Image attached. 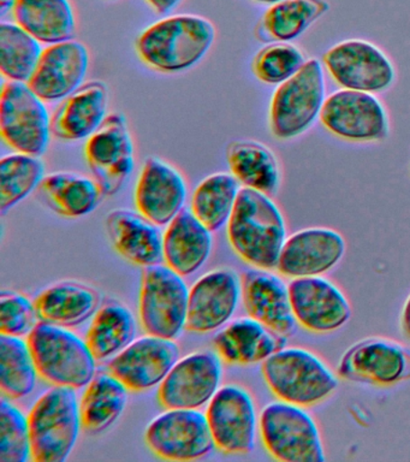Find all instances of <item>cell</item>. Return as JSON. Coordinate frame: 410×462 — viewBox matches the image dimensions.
<instances>
[{
	"instance_id": "1",
	"label": "cell",
	"mask_w": 410,
	"mask_h": 462,
	"mask_svg": "<svg viewBox=\"0 0 410 462\" xmlns=\"http://www.w3.org/2000/svg\"><path fill=\"white\" fill-rule=\"evenodd\" d=\"M233 252L251 266L275 270L287 240L286 220L269 195L241 188L228 224Z\"/></svg>"
},
{
	"instance_id": "2",
	"label": "cell",
	"mask_w": 410,
	"mask_h": 462,
	"mask_svg": "<svg viewBox=\"0 0 410 462\" xmlns=\"http://www.w3.org/2000/svg\"><path fill=\"white\" fill-rule=\"evenodd\" d=\"M214 25L196 14H176L150 25L136 40V52L154 70L179 72L199 63L214 45Z\"/></svg>"
},
{
	"instance_id": "3",
	"label": "cell",
	"mask_w": 410,
	"mask_h": 462,
	"mask_svg": "<svg viewBox=\"0 0 410 462\" xmlns=\"http://www.w3.org/2000/svg\"><path fill=\"white\" fill-rule=\"evenodd\" d=\"M261 374L277 400L308 408L322 403L338 388L337 374L311 350L284 346L261 364Z\"/></svg>"
},
{
	"instance_id": "4",
	"label": "cell",
	"mask_w": 410,
	"mask_h": 462,
	"mask_svg": "<svg viewBox=\"0 0 410 462\" xmlns=\"http://www.w3.org/2000/svg\"><path fill=\"white\" fill-rule=\"evenodd\" d=\"M39 377L52 386L85 388L96 374V360L86 339L68 328L39 321L27 336Z\"/></svg>"
},
{
	"instance_id": "5",
	"label": "cell",
	"mask_w": 410,
	"mask_h": 462,
	"mask_svg": "<svg viewBox=\"0 0 410 462\" xmlns=\"http://www.w3.org/2000/svg\"><path fill=\"white\" fill-rule=\"evenodd\" d=\"M32 460L64 462L73 453L82 430L80 401L75 389L52 386L28 414Z\"/></svg>"
},
{
	"instance_id": "6",
	"label": "cell",
	"mask_w": 410,
	"mask_h": 462,
	"mask_svg": "<svg viewBox=\"0 0 410 462\" xmlns=\"http://www.w3.org/2000/svg\"><path fill=\"white\" fill-rule=\"evenodd\" d=\"M262 446L282 462L326 460L315 419L305 407L277 400L266 404L259 417Z\"/></svg>"
},
{
	"instance_id": "7",
	"label": "cell",
	"mask_w": 410,
	"mask_h": 462,
	"mask_svg": "<svg viewBox=\"0 0 410 462\" xmlns=\"http://www.w3.org/2000/svg\"><path fill=\"white\" fill-rule=\"evenodd\" d=\"M167 263L143 269L139 295V319L146 334L178 338L187 327L189 288Z\"/></svg>"
},
{
	"instance_id": "8",
	"label": "cell",
	"mask_w": 410,
	"mask_h": 462,
	"mask_svg": "<svg viewBox=\"0 0 410 462\" xmlns=\"http://www.w3.org/2000/svg\"><path fill=\"white\" fill-rule=\"evenodd\" d=\"M325 101V79L318 60L305 61L278 86L269 104V128L273 136L289 140L301 135L314 123Z\"/></svg>"
},
{
	"instance_id": "9",
	"label": "cell",
	"mask_w": 410,
	"mask_h": 462,
	"mask_svg": "<svg viewBox=\"0 0 410 462\" xmlns=\"http://www.w3.org/2000/svg\"><path fill=\"white\" fill-rule=\"evenodd\" d=\"M0 133L13 150L32 155L44 154L51 136V117L45 101L27 82L8 81L0 97Z\"/></svg>"
},
{
	"instance_id": "10",
	"label": "cell",
	"mask_w": 410,
	"mask_h": 462,
	"mask_svg": "<svg viewBox=\"0 0 410 462\" xmlns=\"http://www.w3.org/2000/svg\"><path fill=\"white\" fill-rule=\"evenodd\" d=\"M320 122L323 128L348 143H378L388 135V118L374 94L341 89L323 101Z\"/></svg>"
},
{
	"instance_id": "11",
	"label": "cell",
	"mask_w": 410,
	"mask_h": 462,
	"mask_svg": "<svg viewBox=\"0 0 410 462\" xmlns=\"http://www.w3.org/2000/svg\"><path fill=\"white\" fill-rule=\"evenodd\" d=\"M145 442L156 457L168 461L199 460L214 450L206 415L199 410H167L147 425Z\"/></svg>"
},
{
	"instance_id": "12",
	"label": "cell",
	"mask_w": 410,
	"mask_h": 462,
	"mask_svg": "<svg viewBox=\"0 0 410 462\" xmlns=\"http://www.w3.org/2000/svg\"><path fill=\"white\" fill-rule=\"evenodd\" d=\"M205 415L214 446L222 453L244 455L253 451L259 418L253 396L243 386H221L208 402Z\"/></svg>"
},
{
	"instance_id": "13",
	"label": "cell",
	"mask_w": 410,
	"mask_h": 462,
	"mask_svg": "<svg viewBox=\"0 0 410 462\" xmlns=\"http://www.w3.org/2000/svg\"><path fill=\"white\" fill-rule=\"evenodd\" d=\"M85 157L103 195L113 197L122 189L134 169V143L123 115L107 116L88 137Z\"/></svg>"
},
{
	"instance_id": "14",
	"label": "cell",
	"mask_w": 410,
	"mask_h": 462,
	"mask_svg": "<svg viewBox=\"0 0 410 462\" xmlns=\"http://www.w3.org/2000/svg\"><path fill=\"white\" fill-rule=\"evenodd\" d=\"M331 78L344 89L380 93L395 82L394 64L387 54L366 40H345L323 56Z\"/></svg>"
},
{
	"instance_id": "15",
	"label": "cell",
	"mask_w": 410,
	"mask_h": 462,
	"mask_svg": "<svg viewBox=\"0 0 410 462\" xmlns=\"http://www.w3.org/2000/svg\"><path fill=\"white\" fill-rule=\"evenodd\" d=\"M223 360L217 352L203 350L179 357L158 386L157 400L165 410H199L221 388Z\"/></svg>"
},
{
	"instance_id": "16",
	"label": "cell",
	"mask_w": 410,
	"mask_h": 462,
	"mask_svg": "<svg viewBox=\"0 0 410 462\" xmlns=\"http://www.w3.org/2000/svg\"><path fill=\"white\" fill-rule=\"evenodd\" d=\"M337 374L349 382L392 386L410 378V350L385 337H367L349 346Z\"/></svg>"
},
{
	"instance_id": "17",
	"label": "cell",
	"mask_w": 410,
	"mask_h": 462,
	"mask_svg": "<svg viewBox=\"0 0 410 462\" xmlns=\"http://www.w3.org/2000/svg\"><path fill=\"white\" fill-rule=\"evenodd\" d=\"M181 357L175 339L149 335L134 341L109 360L107 371L132 393L159 386Z\"/></svg>"
},
{
	"instance_id": "18",
	"label": "cell",
	"mask_w": 410,
	"mask_h": 462,
	"mask_svg": "<svg viewBox=\"0 0 410 462\" xmlns=\"http://www.w3.org/2000/svg\"><path fill=\"white\" fill-rule=\"evenodd\" d=\"M289 292L295 318L305 330L331 334L351 320V302L326 277L293 278L289 282Z\"/></svg>"
},
{
	"instance_id": "19",
	"label": "cell",
	"mask_w": 410,
	"mask_h": 462,
	"mask_svg": "<svg viewBox=\"0 0 410 462\" xmlns=\"http://www.w3.org/2000/svg\"><path fill=\"white\" fill-rule=\"evenodd\" d=\"M242 299L241 277L232 269L205 273L189 289L187 330L210 334L228 324Z\"/></svg>"
},
{
	"instance_id": "20",
	"label": "cell",
	"mask_w": 410,
	"mask_h": 462,
	"mask_svg": "<svg viewBox=\"0 0 410 462\" xmlns=\"http://www.w3.org/2000/svg\"><path fill=\"white\" fill-rule=\"evenodd\" d=\"M347 244L338 231L314 226L287 237L276 270L284 277L323 276L344 258Z\"/></svg>"
},
{
	"instance_id": "21",
	"label": "cell",
	"mask_w": 410,
	"mask_h": 462,
	"mask_svg": "<svg viewBox=\"0 0 410 462\" xmlns=\"http://www.w3.org/2000/svg\"><path fill=\"white\" fill-rule=\"evenodd\" d=\"M89 65L87 47L77 40L52 43L42 50L28 86L44 101L66 99L84 85Z\"/></svg>"
},
{
	"instance_id": "22",
	"label": "cell",
	"mask_w": 410,
	"mask_h": 462,
	"mask_svg": "<svg viewBox=\"0 0 410 462\" xmlns=\"http://www.w3.org/2000/svg\"><path fill=\"white\" fill-rule=\"evenodd\" d=\"M244 310L269 330L289 338L297 330L289 284L271 270H247L241 277Z\"/></svg>"
},
{
	"instance_id": "23",
	"label": "cell",
	"mask_w": 410,
	"mask_h": 462,
	"mask_svg": "<svg viewBox=\"0 0 410 462\" xmlns=\"http://www.w3.org/2000/svg\"><path fill=\"white\" fill-rule=\"evenodd\" d=\"M136 211L157 226H168L185 208L187 184L181 173L160 159H147L134 191Z\"/></svg>"
},
{
	"instance_id": "24",
	"label": "cell",
	"mask_w": 410,
	"mask_h": 462,
	"mask_svg": "<svg viewBox=\"0 0 410 462\" xmlns=\"http://www.w3.org/2000/svg\"><path fill=\"white\" fill-rule=\"evenodd\" d=\"M105 226L114 251L127 262L143 269L164 263V234L139 211L113 209Z\"/></svg>"
},
{
	"instance_id": "25",
	"label": "cell",
	"mask_w": 410,
	"mask_h": 462,
	"mask_svg": "<svg viewBox=\"0 0 410 462\" xmlns=\"http://www.w3.org/2000/svg\"><path fill=\"white\" fill-rule=\"evenodd\" d=\"M287 338L269 330L248 316L229 321L214 336L215 352L224 363L235 366L262 364L287 346Z\"/></svg>"
},
{
	"instance_id": "26",
	"label": "cell",
	"mask_w": 410,
	"mask_h": 462,
	"mask_svg": "<svg viewBox=\"0 0 410 462\" xmlns=\"http://www.w3.org/2000/svg\"><path fill=\"white\" fill-rule=\"evenodd\" d=\"M109 93L105 83H84L62 100L51 117L52 135L64 141L88 139L105 121Z\"/></svg>"
},
{
	"instance_id": "27",
	"label": "cell",
	"mask_w": 410,
	"mask_h": 462,
	"mask_svg": "<svg viewBox=\"0 0 410 462\" xmlns=\"http://www.w3.org/2000/svg\"><path fill=\"white\" fill-rule=\"evenodd\" d=\"M214 245L212 231L183 208L164 231V263L183 277L192 276L206 263Z\"/></svg>"
},
{
	"instance_id": "28",
	"label": "cell",
	"mask_w": 410,
	"mask_h": 462,
	"mask_svg": "<svg viewBox=\"0 0 410 462\" xmlns=\"http://www.w3.org/2000/svg\"><path fill=\"white\" fill-rule=\"evenodd\" d=\"M34 305L41 321L70 328L91 319L102 306V298L87 284L63 281L44 289Z\"/></svg>"
},
{
	"instance_id": "29",
	"label": "cell",
	"mask_w": 410,
	"mask_h": 462,
	"mask_svg": "<svg viewBox=\"0 0 410 462\" xmlns=\"http://www.w3.org/2000/svg\"><path fill=\"white\" fill-rule=\"evenodd\" d=\"M128 395L127 386L109 371L96 372L80 400L82 431L100 435L110 429L123 414Z\"/></svg>"
},
{
	"instance_id": "30",
	"label": "cell",
	"mask_w": 410,
	"mask_h": 462,
	"mask_svg": "<svg viewBox=\"0 0 410 462\" xmlns=\"http://www.w3.org/2000/svg\"><path fill=\"white\" fill-rule=\"evenodd\" d=\"M39 197L57 215L80 218L99 205L102 190L95 179L77 172H52L38 187Z\"/></svg>"
},
{
	"instance_id": "31",
	"label": "cell",
	"mask_w": 410,
	"mask_h": 462,
	"mask_svg": "<svg viewBox=\"0 0 410 462\" xmlns=\"http://www.w3.org/2000/svg\"><path fill=\"white\" fill-rule=\"evenodd\" d=\"M13 14L16 24L49 45L73 39L77 29L69 0H15Z\"/></svg>"
},
{
	"instance_id": "32",
	"label": "cell",
	"mask_w": 410,
	"mask_h": 462,
	"mask_svg": "<svg viewBox=\"0 0 410 462\" xmlns=\"http://www.w3.org/2000/svg\"><path fill=\"white\" fill-rule=\"evenodd\" d=\"M136 336L134 314L124 303H102L86 332V342L96 361L111 360L127 348Z\"/></svg>"
},
{
	"instance_id": "33",
	"label": "cell",
	"mask_w": 410,
	"mask_h": 462,
	"mask_svg": "<svg viewBox=\"0 0 410 462\" xmlns=\"http://www.w3.org/2000/svg\"><path fill=\"white\" fill-rule=\"evenodd\" d=\"M226 159L240 184L266 195H275L280 186V168L275 153L258 141L230 143Z\"/></svg>"
},
{
	"instance_id": "34",
	"label": "cell",
	"mask_w": 410,
	"mask_h": 462,
	"mask_svg": "<svg viewBox=\"0 0 410 462\" xmlns=\"http://www.w3.org/2000/svg\"><path fill=\"white\" fill-rule=\"evenodd\" d=\"M330 10L326 0H283L269 7L257 28L264 42H289Z\"/></svg>"
},
{
	"instance_id": "35",
	"label": "cell",
	"mask_w": 410,
	"mask_h": 462,
	"mask_svg": "<svg viewBox=\"0 0 410 462\" xmlns=\"http://www.w3.org/2000/svg\"><path fill=\"white\" fill-rule=\"evenodd\" d=\"M240 190V182L232 173H214L196 187L190 209L205 226L214 233L228 224Z\"/></svg>"
},
{
	"instance_id": "36",
	"label": "cell",
	"mask_w": 410,
	"mask_h": 462,
	"mask_svg": "<svg viewBox=\"0 0 410 462\" xmlns=\"http://www.w3.org/2000/svg\"><path fill=\"white\" fill-rule=\"evenodd\" d=\"M39 377L27 339L0 336V392L8 400H20L33 392Z\"/></svg>"
},
{
	"instance_id": "37",
	"label": "cell",
	"mask_w": 410,
	"mask_h": 462,
	"mask_svg": "<svg viewBox=\"0 0 410 462\" xmlns=\"http://www.w3.org/2000/svg\"><path fill=\"white\" fill-rule=\"evenodd\" d=\"M45 177V165L38 155L17 153L0 161V211L5 215L24 200Z\"/></svg>"
},
{
	"instance_id": "38",
	"label": "cell",
	"mask_w": 410,
	"mask_h": 462,
	"mask_svg": "<svg viewBox=\"0 0 410 462\" xmlns=\"http://www.w3.org/2000/svg\"><path fill=\"white\" fill-rule=\"evenodd\" d=\"M41 53V42L19 24H0V71L9 81H30Z\"/></svg>"
},
{
	"instance_id": "39",
	"label": "cell",
	"mask_w": 410,
	"mask_h": 462,
	"mask_svg": "<svg viewBox=\"0 0 410 462\" xmlns=\"http://www.w3.org/2000/svg\"><path fill=\"white\" fill-rule=\"evenodd\" d=\"M304 53L287 42H271L262 47L251 61V70L266 85H282L305 63Z\"/></svg>"
},
{
	"instance_id": "40",
	"label": "cell",
	"mask_w": 410,
	"mask_h": 462,
	"mask_svg": "<svg viewBox=\"0 0 410 462\" xmlns=\"http://www.w3.org/2000/svg\"><path fill=\"white\" fill-rule=\"evenodd\" d=\"M32 458L30 421L12 400L0 402V462H27Z\"/></svg>"
},
{
	"instance_id": "41",
	"label": "cell",
	"mask_w": 410,
	"mask_h": 462,
	"mask_svg": "<svg viewBox=\"0 0 410 462\" xmlns=\"http://www.w3.org/2000/svg\"><path fill=\"white\" fill-rule=\"evenodd\" d=\"M39 319L34 301L27 296L12 291H3L0 294V334L26 337Z\"/></svg>"
},
{
	"instance_id": "42",
	"label": "cell",
	"mask_w": 410,
	"mask_h": 462,
	"mask_svg": "<svg viewBox=\"0 0 410 462\" xmlns=\"http://www.w3.org/2000/svg\"><path fill=\"white\" fill-rule=\"evenodd\" d=\"M156 13L165 14L174 10L181 0H146Z\"/></svg>"
},
{
	"instance_id": "43",
	"label": "cell",
	"mask_w": 410,
	"mask_h": 462,
	"mask_svg": "<svg viewBox=\"0 0 410 462\" xmlns=\"http://www.w3.org/2000/svg\"><path fill=\"white\" fill-rule=\"evenodd\" d=\"M401 328L403 334L410 338V294L408 298H406L405 305H403L401 312Z\"/></svg>"
},
{
	"instance_id": "44",
	"label": "cell",
	"mask_w": 410,
	"mask_h": 462,
	"mask_svg": "<svg viewBox=\"0 0 410 462\" xmlns=\"http://www.w3.org/2000/svg\"><path fill=\"white\" fill-rule=\"evenodd\" d=\"M14 4H15V0H0V14L5 16L6 14L13 11Z\"/></svg>"
},
{
	"instance_id": "45",
	"label": "cell",
	"mask_w": 410,
	"mask_h": 462,
	"mask_svg": "<svg viewBox=\"0 0 410 462\" xmlns=\"http://www.w3.org/2000/svg\"><path fill=\"white\" fill-rule=\"evenodd\" d=\"M253 2L268 4V5H273V4L283 2V0H253Z\"/></svg>"
}]
</instances>
